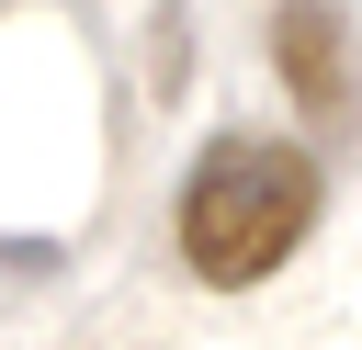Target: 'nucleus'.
<instances>
[{
	"mask_svg": "<svg viewBox=\"0 0 362 350\" xmlns=\"http://www.w3.org/2000/svg\"><path fill=\"white\" fill-rule=\"evenodd\" d=\"M317 192L328 181H317V158L294 135H215L192 158V181H181V260H192V282H215V294L272 282L305 248Z\"/></svg>",
	"mask_w": 362,
	"mask_h": 350,
	"instance_id": "1",
	"label": "nucleus"
},
{
	"mask_svg": "<svg viewBox=\"0 0 362 350\" xmlns=\"http://www.w3.org/2000/svg\"><path fill=\"white\" fill-rule=\"evenodd\" d=\"M272 56H283V90H294L317 124H328V113H351V34H339V11H328V0H283Z\"/></svg>",
	"mask_w": 362,
	"mask_h": 350,
	"instance_id": "2",
	"label": "nucleus"
}]
</instances>
